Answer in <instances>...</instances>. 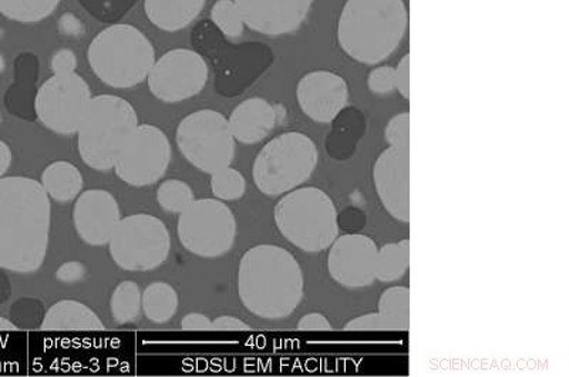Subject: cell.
Instances as JSON below:
<instances>
[{"label": "cell", "mask_w": 569, "mask_h": 377, "mask_svg": "<svg viewBox=\"0 0 569 377\" xmlns=\"http://www.w3.org/2000/svg\"><path fill=\"white\" fill-rule=\"evenodd\" d=\"M52 202L39 181L0 178V269L38 272L48 255Z\"/></svg>", "instance_id": "6da1fadb"}, {"label": "cell", "mask_w": 569, "mask_h": 377, "mask_svg": "<svg viewBox=\"0 0 569 377\" xmlns=\"http://www.w3.org/2000/svg\"><path fill=\"white\" fill-rule=\"evenodd\" d=\"M301 265L287 249L259 244L242 255L238 268V295L248 312L258 318H288L302 302Z\"/></svg>", "instance_id": "7a4b0ae2"}, {"label": "cell", "mask_w": 569, "mask_h": 377, "mask_svg": "<svg viewBox=\"0 0 569 377\" xmlns=\"http://www.w3.org/2000/svg\"><path fill=\"white\" fill-rule=\"evenodd\" d=\"M409 24L405 0H347L338 20V42L350 59L378 65L393 54Z\"/></svg>", "instance_id": "3957f363"}, {"label": "cell", "mask_w": 569, "mask_h": 377, "mask_svg": "<svg viewBox=\"0 0 569 377\" xmlns=\"http://www.w3.org/2000/svg\"><path fill=\"white\" fill-rule=\"evenodd\" d=\"M139 125V116L133 105L123 97H93L76 132L81 160L96 171L113 170Z\"/></svg>", "instance_id": "277c9868"}, {"label": "cell", "mask_w": 569, "mask_h": 377, "mask_svg": "<svg viewBox=\"0 0 569 377\" xmlns=\"http://www.w3.org/2000/svg\"><path fill=\"white\" fill-rule=\"evenodd\" d=\"M91 70L113 89H131L149 78L156 63L151 40L133 24L117 23L94 36L88 49Z\"/></svg>", "instance_id": "5b68a950"}, {"label": "cell", "mask_w": 569, "mask_h": 377, "mask_svg": "<svg viewBox=\"0 0 569 377\" xmlns=\"http://www.w3.org/2000/svg\"><path fill=\"white\" fill-rule=\"evenodd\" d=\"M284 239L305 252H320L339 237L337 206L317 187L295 188L284 194L273 210Z\"/></svg>", "instance_id": "8992f818"}, {"label": "cell", "mask_w": 569, "mask_h": 377, "mask_svg": "<svg viewBox=\"0 0 569 377\" xmlns=\"http://www.w3.org/2000/svg\"><path fill=\"white\" fill-rule=\"evenodd\" d=\"M319 152L311 137L288 131L267 142L252 166L253 182L268 197L283 196L307 182L317 170Z\"/></svg>", "instance_id": "52a82bcc"}, {"label": "cell", "mask_w": 569, "mask_h": 377, "mask_svg": "<svg viewBox=\"0 0 569 377\" xmlns=\"http://www.w3.org/2000/svg\"><path fill=\"white\" fill-rule=\"evenodd\" d=\"M176 141L186 160L206 175L230 167L236 157V139L220 111L204 109L187 116L177 127Z\"/></svg>", "instance_id": "ba28073f"}, {"label": "cell", "mask_w": 569, "mask_h": 377, "mask_svg": "<svg viewBox=\"0 0 569 377\" xmlns=\"http://www.w3.org/2000/svg\"><path fill=\"white\" fill-rule=\"evenodd\" d=\"M110 257L117 267L130 272H149L170 257L169 228L149 214L121 218L109 241Z\"/></svg>", "instance_id": "9c48e42d"}, {"label": "cell", "mask_w": 569, "mask_h": 377, "mask_svg": "<svg viewBox=\"0 0 569 377\" xmlns=\"http://www.w3.org/2000/svg\"><path fill=\"white\" fill-rule=\"evenodd\" d=\"M177 236L188 252L218 258L231 251L237 239V220L221 200H194L180 214Z\"/></svg>", "instance_id": "30bf717a"}, {"label": "cell", "mask_w": 569, "mask_h": 377, "mask_svg": "<svg viewBox=\"0 0 569 377\" xmlns=\"http://www.w3.org/2000/svg\"><path fill=\"white\" fill-rule=\"evenodd\" d=\"M91 90L80 75H53L40 86L34 111L46 129L59 136H73L89 109Z\"/></svg>", "instance_id": "8fae6325"}, {"label": "cell", "mask_w": 569, "mask_h": 377, "mask_svg": "<svg viewBox=\"0 0 569 377\" xmlns=\"http://www.w3.org/2000/svg\"><path fill=\"white\" fill-rule=\"evenodd\" d=\"M171 142L159 127L139 125L117 160L113 170L127 186L149 187L169 170Z\"/></svg>", "instance_id": "7c38bea8"}, {"label": "cell", "mask_w": 569, "mask_h": 377, "mask_svg": "<svg viewBox=\"0 0 569 377\" xmlns=\"http://www.w3.org/2000/svg\"><path fill=\"white\" fill-rule=\"evenodd\" d=\"M208 65L196 50L172 49L156 60L147 83L151 95L167 105L182 103L206 89Z\"/></svg>", "instance_id": "4fadbf2b"}, {"label": "cell", "mask_w": 569, "mask_h": 377, "mask_svg": "<svg viewBox=\"0 0 569 377\" xmlns=\"http://www.w3.org/2000/svg\"><path fill=\"white\" fill-rule=\"evenodd\" d=\"M330 277L347 288L370 287L376 281L379 248L363 234H345L329 247Z\"/></svg>", "instance_id": "5bb4252c"}, {"label": "cell", "mask_w": 569, "mask_h": 377, "mask_svg": "<svg viewBox=\"0 0 569 377\" xmlns=\"http://www.w3.org/2000/svg\"><path fill=\"white\" fill-rule=\"evenodd\" d=\"M373 182L386 211L395 220L410 221V149L391 147L373 166Z\"/></svg>", "instance_id": "9a60e30c"}, {"label": "cell", "mask_w": 569, "mask_h": 377, "mask_svg": "<svg viewBox=\"0 0 569 377\" xmlns=\"http://www.w3.org/2000/svg\"><path fill=\"white\" fill-rule=\"evenodd\" d=\"M246 27L278 38L297 32L307 20L313 0H233Z\"/></svg>", "instance_id": "2e32d148"}, {"label": "cell", "mask_w": 569, "mask_h": 377, "mask_svg": "<svg viewBox=\"0 0 569 377\" xmlns=\"http://www.w3.org/2000/svg\"><path fill=\"white\" fill-rule=\"evenodd\" d=\"M297 99L309 119L322 125L332 123L348 106L347 80L332 71H311L299 80Z\"/></svg>", "instance_id": "e0dca14e"}, {"label": "cell", "mask_w": 569, "mask_h": 377, "mask_svg": "<svg viewBox=\"0 0 569 377\" xmlns=\"http://www.w3.org/2000/svg\"><path fill=\"white\" fill-rule=\"evenodd\" d=\"M121 220L119 202L106 190L81 192L73 207V224L81 241L91 247L109 244Z\"/></svg>", "instance_id": "ac0fdd59"}, {"label": "cell", "mask_w": 569, "mask_h": 377, "mask_svg": "<svg viewBox=\"0 0 569 377\" xmlns=\"http://www.w3.org/2000/svg\"><path fill=\"white\" fill-rule=\"evenodd\" d=\"M378 312L350 319L345 330H399L406 333L410 326V290L406 287L386 289L379 299Z\"/></svg>", "instance_id": "d6986e66"}, {"label": "cell", "mask_w": 569, "mask_h": 377, "mask_svg": "<svg viewBox=\"0 0 569 377\" xmlns=\"http://www.w3.org/2000/svg\"><path fill=\"white\" fill-rule=\"evenodd\" d=\"M277 121L276 107L261 97H252L232 110L228 125L236 141L242 145H257L271 135Z\"/></svg>", "instance_id": "ffe728a7"}, {"label": "cell", "mask_w": 569, "mask_h": 377, "mask_svg": "<svg viewBox=\"0 0 569 377\" xmlns=\"http://www.w3.org/2000/svg\"><path fill=\"white\" fill-rule=\"evenodd\" d=\"M207 0H144L151 24L167 33L190 27L206 8Z\"/></svg>", "instance_id": "44dd1931"}, {"label": "cell", "mask_w": 569, "mask_h": 377, "mask_svg": "<svg viewBox=\"0 0 569 377\" xmlns=\"http://www.w3.org/2000/svg\"><path fill=\"white\" fill-rule=\"evenodd\" d=\"M106 326L101 323L99 315L88 305L79 300L63 299L59 300L48 309L40 330H54V333H71V330H104Z\"/></svg>", "instance_id": "7402d4cb"}, {"label": "cell", "mask_w": 569, "mask_h": 377, "mask_svg": "<svg viewBox=\"0 0 569 377\" xmlns=\"http://www.w3.org/2000/svg\"><path fill=\"white\" fill-rule=\"evenodd\" d=\"M40 185L50 200L70 202L83 190V176L78 167L69 161H54L44 168Z\"/></svg>", "instance_id": "603a6c76"}, {"label": "cell", "mask_w": 569, "mask_h": 377, "mask_svg": "<svg viewBox=\"0 0 569 377\" xmlns=\"http://www.w3.org/2000/svg\"><path fill=\"white\" fill-rule=\"evenodd\" d=\"M178 307H180V298L170 284H150L141 294V310L151 323L159 325L170 323Z\"/></svg>", "instance_id": "cb8c5ba5"}, {"label": "cell", "mask_w": 569, "mask_h": 377, "mask_svg": "<svg viewBox=\"0 0 569 377\" xmlns=\"http://www.w3.org/2000/svg\"><path fill=\"white\" fill-rule=\"evenodd\" d=\"M410 267V241L385 244L379 248L376 279L382 282H395L403 278Z\"/></svg>", "instance_id": "d4e9b609"}, {"label": "cell", "mask_w": 569, "mask_h": 377, "mask_svg": "<svg viewBox=\"0 0 569 377\" xmlns=\"http://www.w3.org/2000/svg\"><path fill=\"white\" fill-rule=\"evenodd\" d=\"M62 0H0V14L17 23L33 24L48 19Z\"/></svg>", "instance_id": "484cf974"}, {"label": "cell", "mask_w": 569, "mask_h": 377, "mask_svg": "<svg viewBox=\"0 0 569 377\" xmlns=\"http://www.w3.org/2000/svg\"><path fill=\"white\" fill-rule=\"evenodd\" d=\"M111 315L117 324L136 323L141 312V290L133 281L117 285L110 299Z\"/></svg>", "instance_id": "4316f807"}, {"label": "cell", "mask_w": 569, "mask_h": 377, "mask_svg": "<svg viewBox=\"0 0 569 377\" xmlns=\"http://www.w3.org/2000/svg\"><path fill=\"white\" fill-rule=\"evenodd\" d=\"M211 190L221 201H237L247 191L246 177L236 168L226 167L211 175Z\"/></svg>", "instance_id": "83f0119b"}, {"label": "cell", "mask_w": 569, "mask_h": 377, "mask_svg": "<svg viewBox=\"0 0 569 377\" xmlns=\"http://www.w3.org/2000/svg\"><path fill=\"white\" fill-rule=\"evenodd\" d=\"M211 20L227 38L238 39L246 30L242 14L233 0H217L211 9Z\"/></svg>", "instance_id": "f1b7e54d"}, {"label": "cell", "mask_w": 569, "mask_h": 377, "mask_svg": "<svg viewBox=\"0 0 569 377\" xmlns=\"http://www.w3.org/2000/svg\"><path fill=\"white\" fill-rule=\"evenodd\" d=\"M192 201H194L192 188L181 180L162 182L157 190V202L162 210L170 214H181Z\"/></svg>", "instance_id": "f546056e"}, {"label": "cell", "mask_w": 569, "mask_h": 377, "mask_svg": "<svg viewBox=\"0 0 569 377\" xmlns=\"http://www.w3.org/2000/svg\"><path fill=\"white\" fill-rule=\"evenodd\" d=\"M385 140L391 147L410 149V115L408 111L391 117L385 129Z\"/></svg>", "instance_id": "4dcf8cb0"}, {"label": "cell", "mask_w": 569, "mask_h": 377, "mask_svg": "<svg viewBox=\"0 0 569 377\" xmlns=\"http://www.w3.org/2000/svg\"><path fill=\"white\" fill-rule=\"evenodd\" d=\"M369 90L375 95H388L396 90L395 68L380 66L370 71L368 78Z\"/></svg>", "instance_id": "1f68e13d"}, {"label": "cell", "mask_w": 569, "mask_h": 377, "mask_svg": "<svg viewBox=\"0 0 569 377\" xmlns=\"http://www.w3.org/2000/svg\"><path fill=\"white\" fill-rule=\"evenodd\" d=\"M76 68H78V58L70 49L58 50L50 60V69H52L53 75L74 73Z\"/></svg>", "instance_id": "d6a6232c"}, {"label": "cell", "mask_w": 569, "mask_h": 377, "mask_svg": "<svg viewBox=\"0 0 569 377\" xmlns=\"http://www.w3.org/2000/svg\"><path fill=\"white\" fill-rule=\"evenodd\" d=\"M298 330H303V333H329V330H333L332 324L329 323L327 316L312 312L302 316L301 320L298 324Z\"/></svg>", "instance_id": "836d02e7"}, {"label": "cell", "mask_w": 569, "mask_h": 377, "mask_svg": "<svg viewBox=\"0 0 569 377\" xmlns=\"http://www.w3.org/2000/svg\"><path fill=\"white\" fill-rule=\"evenodd\" d=\"M396 90L406 100L410 99V54H405L395 68Z\"/></svg>", "instance_id": "e575fe53"}, {"label": "cell", "mask_w": 569, "mask_h": 377, "mask_svg": "<svg viewBox=\"0 0 569 377\" xmlns=\"http://www.w3.org/2000/svg\"><path fill=\"white\" fill-rule=\"evenodd\" d=\"M86 274H88V269H86L83 264L71 261L63 264L58 269V272H56V277H58L60 282L76 284L80 282L86 277Z\"/></svg>", "instance_id": "d590c367"}, {"label": "cell", "mask_w": 569, "mask_h": 377, "mask_svg": "<svg viewBox=\"0 0 569 377\" xmlns=\"http://www.w3.org/2000/svg\"><path fill=\"white\" fill-rule=\"evenodd\" d=\"M181 329L187 333H207L212 330V320L204 314L192 312L182 318Z\"/></svg>", "instance_id": "8d00e7d4"}, {"label": "cell", "mask_w": 569, "mask_h": 377, "mask_svg": "<svg viewBox=\"0 0 569 377\" xmlns=\"http://www.w3.org/2000/svg\"><path fill=\"white\" fill-rule=\"evenodd\" d=\"M212 330H226V333H243V330H251L249 325L243 323L236 316L223 315L218 316L216 320H212Z\"/></svg>", "instance_id": "74e56055"}, {"label": "cell", "mask_w": 569, "mask_h": 377, "mask_svg": "<svg viewBox=\"0 0 569 377\" xmlns=\"http://www.w3.org/2000/svg\"><path fill=\"white\" fill-rule=\"evenodd\" d=\"M12 150L7 142L0 140V178L7 175L10 166H12Z\"/></svg>", "instance_id": "f35d334b"}, {"label": "cell", "mask_w": 569, "mask_h": 377, "mask_svg": "<svg viewBox=\"0 0 569 377\" xmlns=\"http://www.w3.org/2000/svg\"><path fill=\"white\" fill-rule=\"evenodd\" d=\"M0 330H8V333H12V330H18V328L12 323H10V320L0 316Z\"/></svg>", "instance_id": "ab89813d"}]
</instances>
